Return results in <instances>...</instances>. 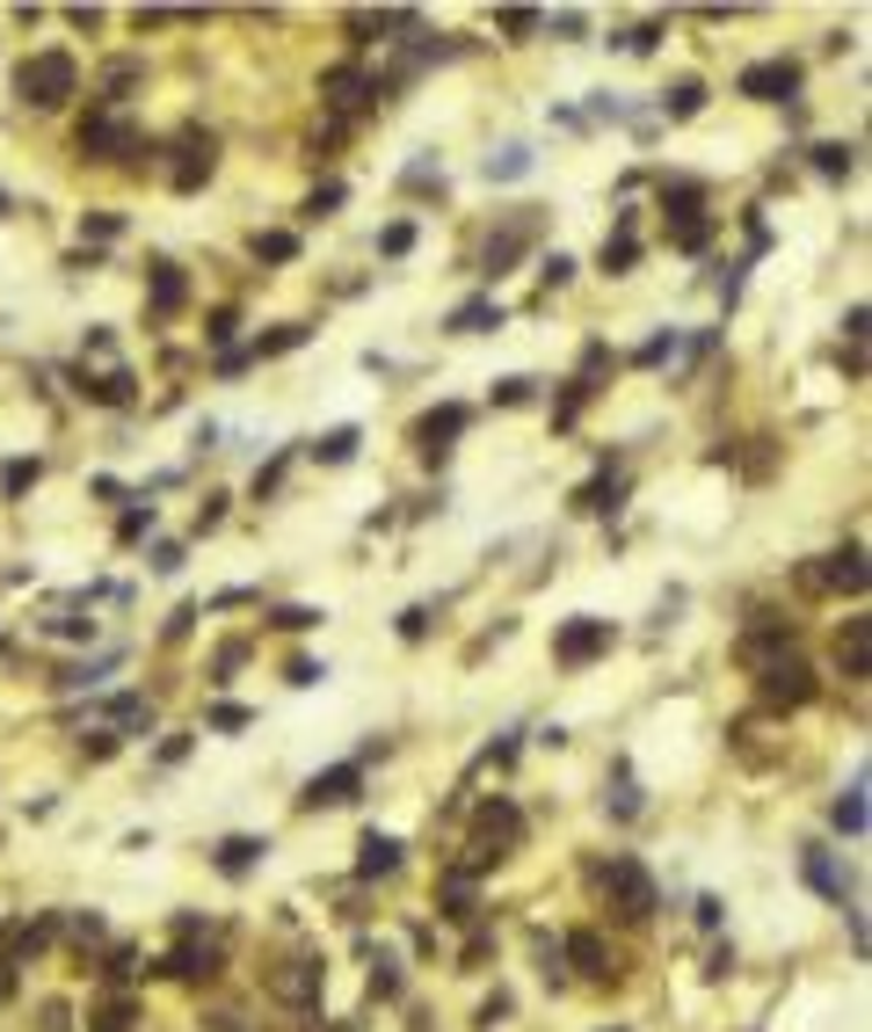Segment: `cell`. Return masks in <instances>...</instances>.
I'll return each mask as SVG.
<instances>
[{"instance_id":"9f6ffc18","label":"cell","mask_w":872,"mask_h":1032,"mask_svg":"<svg viewBox=\"0 0 872 1032\" xmlns=\"http://www.w3.org/2000/svg\"><path fill=\"white\" fill-rule=\"evenodd\" d=\"M182 567V545H153V575H174Z\"/></svg>"},{"instance_id":"91938a15","label":"cell","mask_w":872,"mask_h":1032,"mask_svg":"<svg viewBox=\"0 0 872 1032\" xmlns=\"http://www.w3.org/2000/svg\"><path fill=\"white\" fill-rule=\"evenodd\" d=\"M610 1032H626V1025H610Z\"/></svg>"},{"instance_id":"8992f818","label":"cell","mask_w":872,"mask_h":1032,"mask_svg":"<svg viewBox=\"0 0 872 1032\" xmlns=\"http://www.w3.org/2000/svg\"><path fill=\"white\" fill-rule=\"evenodd\" d=\"M734 88L749 95V103H793L800 95V58H756V66H742Z\"/></svg>"},{"instance_id":"ab89813d","label":"cell","mask_w":872,"mask_h":1032,"mask_svg":"<svg viewBox=\"0 0 872 1032\" xmlns=\"http://www.w3.org/2000/svg\"><path fill=\"white\" fill-rule=\"evenodd\" d=\"M81 233H87V241H117V233H124V219H117V211H87V219H81Z\"/></svg>"},{"instance_id":"ffe728a7","label":"cell","mask_w":872,"mask_h":1032,"mask_svg":"<svg viewBox=\"0 0 872 1032\" xmlns=\"http://www.w3.org/2000/svg\"><path fill=\"white\" fill-rule=\"evenodd\" d=\"M219 967H226V953H219V945H174V953H168V975H174V981H211Z\"/></svg>"},{"instance_id":"f6af8a7d","label":"cell","mask_w":872,"mask_h":1032,"mask_svg":"<svg viewBox=\"0 0 872 1032\" xmlns=\"http://www.w3.org/2000/svg\"><path fill=\"white\" fill-rule=\"evenodd\" d=\"M523 401H531V379H502L495 385V407H523Z\"/></svg>"},{"instance_id":"d6a6232c","label":"cell","mask_w":872,"mask_h":1032,"mask_svg":"<svg viewBox=\"0 0 872 1032\" xmlns=\"http://www.w3.org/2000/svg\"><path fill=\"white\" fill-rule=\"evenodd\" d=\"M531 175V146H502V153H488V182H517Z\"/></svg>"},{"instance_id":"4dcf8cb0","label":"cell","mask_w":872,"mask_h":1032,"mask_svg":"<svg viewBox=\"0 0 872 1032\" xmlns=\"http://www.w3.org/2000/svg\"><path fill=\"white\" fill-rule=\"evenodd\" d=\"M131 1025H139V1003H131V997H109L103 1011L87 1018V1032H131Z\"/></svg>"},{"instance_id":"f546056e","label":"cell","mask_w":872,"mask_h":1032,"mask_svg":"<svg viewBox=\"0 0 872 1032\" xmlns=\"http://www.w3.org/2000/svg\"><path fill=\"white\" fill-rule=\"evenodd\" d=\"M618 494H626V480H618V472H596L589 488H582V509H589V517H610V509H618Z\"/></svg>"},{"instance_id":"60d3db41","label":"cell","mask_w":872,"mask_h":1032,"mask_svg":"<svg viewBox=\"0 0 872 1032\" xmlns=\"http://www.w3.org/2000/svg\"><path fill=\"white\" fill-rule=\"evenodd\" d=\"M334 204H342V182H320V190L306 196V204H298V211H306V219H328Z\"/></svg>"},{"instance_id":"9a60e30c","label":"cell","mask_w":872,"mask_h":1032,"mask_svg":"<svg viewBox=\"0 0 872 1032\" xmlns=\"http://www.w3.org/2000/svg\"><path fill=\"white\" fill-rule=\"evenodd\" d=\"M393 873H401V837L371 829V837L357 843V880H393Z\"/></svg>"},{"instance_id":"3957f363","label":"cell","mask_w":872,"mask_h":1032,"mask_svg":"<svg viewBox=\"0 0 872 1032\" xmlns=\"http://www.w3.org/2000/svg\"><path fill=\"white\" fill-rule=\"evenodd\" d=\"M662 219H669V247H683V255L713 247V211H705V196H698L691 182H677V190L662 196Z\"/></svg>"},{"instance_id":"c3c4849f","label":"cell","mask_w":872,"mask_h":1032,"mask_svg":"<svg viewBox=\"0 0 872 1032\" xmlns=\"http://www.w3.org/2000/svg\"><path fill=\"white\" fill-rule=\"evenodd\" d=\"M211 727H219V735H241V727H247V705H219V713H211Z\"/></svg>"},{"instance_id":"603a6c76","label":"cell","mask_w":872,"mask_h":1032,"mask_svg":"<svg viewBox=\"0 0 872 1032\" xmlns=\"http://www.w3.org/2000/svg\"><path fill=\"white\" fill-rule=\"evenodd\" d=\"M262 851H269L262 837H226V843H219V873H226V880H247V873L262 865Z\"/></svg>"},{"instance_id":"9c48e42d","label":"cell","mask_w":872,"mask_h":1032,"mask_svg":"<svg viewBox=\"0 0 872 1032\" xmlns=\"http://www.w3.org/2000/svg\"><path fill=\"white\" fill-rule=\"evenodd\" d=\"M320 981H328V967H320L313 953H298V960H284L277 975H269V997L291 1003V1011H306V1003L320 997Z\"/></svg>"},{"instance_id":"cb8c5ba5","label":"cell","mask_w":872,"mask_h":1032,"mask_svg":"<svg viewBox=\"0 0 872 1032\" xmlns=\"http://www.w3.org/2000/svg\"><path fill=\"white\" fill-rule=\"evenodd\" d=\"M837 655H843V677H865V662H872V626H865V618H851V626H843Z\"/></svg>"},{"instance_id":"db71d44e","label":"cell","mask_w":872,"mask_h":1032,"mask_svg":"<svg viewBox=\"0 0 872 1032\" xmlns=\"http://www.w3.org/2000/svg\"><path fill=\"white\" fill-rule=\"evenodd\" d=\"M284 677H291V683H320V677H328V662H306V655H298V662L284 669Z\"/></svg>"},{"instance_id":"52a82bcc","label":"cell","mask_w":872,"mask_h":1032,"mask_svg":"<svg viewBox=\"0 0 872 1032\" xmlns=\"http://www.w3.org/2000/svg\"><path fill=\"white\" fill-rule=\"evenodd\" d=\"M81 153L87 160H124V153H139V131L124 117H109V109H87L81 117Z\"/></svg>"},{"instance_id":"d4e9b609","label":"cell","mask_w":872,"mask_h":1032,"mask_svg":"<svg viewBox=\"0 0 872 1032\" xmlns=\"http://www.w3.org/2000/svg\"><path fill=\"white\" fill-rule=\"evenodd\" d=\"M829 822L843 829V837H865V770L851 778V792H843L837 807H829Z\"/></svg>"},{"instance_id":"6f0895ef","label":"cell","mask_w":872,"mask_h":1032,"mask_svg":"<svg viewBox=\"0 0 872 1032\" xmlns=\"http://www.w3.org/2000/svg\"><path fill=\"white\" fill-rule=\"evenodd\" d=\"M73 1018H66V1003H44V1032H66Z\"/></svg>"},{"instance_id":"f907efd6","label":"cell","mask_w":872,"mask_h":1032,"mask_svg":"<svg viewBox=\"0 0 872 1032\" xmlns=\"http://www.w3.org/2000/svg\"><path fill=\"white\" fill-rule=\"evenodd\" d=\"M146 531H153V502H146V509H124V539H146Z\"/></svg>"},{"instance_id":"bcb514c9","label":"cell","mask_w":872,"mask_h":1032,"mask_svg":"<svg viewBox=\"0 0 872 1032\" xmlns=\"http://www.w3.org/2000/svg\"><path fill=\"white\" fill-rule=\"evenodd\" d=\"M379 247H385V255H407V247H415V226H407V219H401V226H385Z\"/></svg>"},{"instance_id":"e0dca14e","label":"cell","mask_w":872,"mask_h":1032,"mask_svg":"<svg viewBox=\"0 0 872 1032\" xmlns=\"http://www.w3.org/2000/svg\"><path fill=\"white\" fill-rule=\"evenodd\" d=\"M560 960H575L589 981H604V975H618V960L604 953V938L596 930H575V938H560Z\"/></svg>"},{"instance_id":"44dd1931","label":"cell","mask_w":872,"mask_h":1032,"mask_svg":"<svg viewBox=\"0 0 872 1032\" xmlns=\"http://www.w3.org/2000/svg\"><path fill=\"white\" fill-rule=\"evenodd\" d=\"M364 95H379V88H371V81H364L357 66H334V73H320V103H334V109H357Z\"/></svg>"},{"instance_id":"8fae6325","label":"cell","mask_w":872,"mask_h":1032,"mask_svg":"<svg viewBox=\"0 0 872 1032\" xmlns=\"http://www.w3.org/2000/svg\"><path fill=\"white\" fill-rule=\"evenodd\" d=\"M807 589H865V545H843V553H821V567H807Z\"/></svg>"},{"instance_id":"ac0fdd59","label":"cell","mask_w":872,"mask_h":1032,"mask_svg":"<svg viewBox=\"0 0 872 1032\" xmlns=\"http://www.w3.org/2000/svg\"><path fill=\"white\" fill-rule=\"evenodd\" d=\"M146 298H153V313H160V320L182 313V298H190V277H182L174 263H153V269H146Z\"/></svg>"},{"instance_id":"f35d334b","label":"cell","mask_w":872,"mask_h":1032,"mask_svg":"<svg viewBox=\"0 0 872 1032\" xmlns=\"http://www.w3.org/2000/svg\"><path fill=\"white\" fill-rule=\"evenodd\" d=\"M371 997H379V1003L401 997V960H379V967H371Z\"/></svg>"},{"instance_id":"277c9868","label":"cell","mask_w":872,"mask_h":1032,"mask_svg":"<svg viewBox=\"0 0 872 1032\" xmlns=\"http://www.w3.org/2000/svg\"><path fill=\"white\" fill-rule=\"evenodd\" d=\"M604 902H610L618 916H632V924H647V916H655V880H647L640 858H610V865H604Z\"/></svg>"},{"instance_id":"836d02e7","label":"cell","mask_w":872,"mask_h":1032,"mask_svg":"<svg viewBox=\"0 0 872 1032\" xmlns=\"http://www.w3.org/2000/svg\"><path fill=\"white\" fill-rule=\"evenodd\" d=\"M444 916H451V924H472V873L444 880Z\"/></svg>"},{"instance_id":"74e56055","label":"cell","mask_w":872,"mask_h":1032,"mask_svg":"<svg viewBox=\"0 0 872 1032\" xmlns=\"http://www.w3.org/2000/svg\"><path fill=\"white\" fill-rule=\"evenodd\" d=\"M36 472H44V466H36V458H15V466L0 472V494H8V502H15L22 488H36Z\"/></svg>"},{"instance_id":"8d00e7d4","label":"cell","mask_w":872,"mask_h":1032,"mask_svg":"<svg viewBox=\"0 0 872 1032\" xmlns=\"http://www.w3.org/2000/svg\"><path fill=\"white\" fill-rule=\"evenodd\" d=\"M320 618H328V611H313V604H284V611L269 618V626H277V632H313Z\"/></svg>"},{"instance_id":"e575fe53","label":"cell","mask_w":872,"mask_h":1032,"mask_svg":"<svg viewBox=\"0 0 872 1032\" xmlns=\"http://www.w3.org/2000/svg\"><path fill=\"white\" fill-rule=\"evenodd\" d=\"M109 720H117V727H131V735H153V713H146V699H109Z\"/></svg>"},{"instance_id":"7dc6e473","label":"cell","mask_w":872,"mask_h":1032,"mask_svg":"<svg viewBox=\"0 0 872 1032\" xmlns=\"http://www.w3.org/2000/svg\"><path fill=\"white\" fill-rule=\"evenodd\" d=\"M539 22H545V15H531V8H502V30H509V36H531Z\"/></svg>"},{"instance_id":"7c38bea8","label":"cell","mask_w":872,"mask_h":1032,"mask_svg":"<svg viewBox=\"0 0 872 1032\" xmlns=\"http://www.w3.org/2000/svg\"><path fill=\"white\" fill-rule=\"evenodd\" d=\"M219 168V139L211 131H182V146H174V168H168V182L174 190H196V182Z\"/></svg>"},{"instance_id":"2e32d148","label":"cell","mask_w":872,"mask_h":1032,"mask_svg":"<svg viewBox=\"0 0 872 1032\" xmlns=\"http://www.w3.org/2000/svg\"><path fill=\"white\" fill-rule=\"evenodd\" d=\"M531 233H539V219H531V211H517V219H509V226L488 241V277H502V269L517 263L523 247H531Z\"/></svg>"},{"instance_id":"816d5d0a","label":"cell","mask_w":872,"mask_h":1032,"mask_svg":"<svg viewBox=\"0 0 872 1032\" xmlns=\"http://www.w3.org/2000/svg\"><path fill=\"white\" fill-rule=\"evenodd\" d=\"M429 632V604H415V611H401V640H422Z\"/></svg>"},{"instance_id":"5bb4252c","label":"cell","mask_w":872,"mask_h":1032,"mask_svg":"<svg viewBox=\"0 0 872 1032\" xmlns=\"http://www.w3.org/2000/svg\"><path fill=\"white\" fill-rule=\"evenodd\" d=\"M800 873H807V887H815L821 902H837V909L851 902V880H843V865L821 851V843H807V851H800Z\"/></svg>"},{"instance_id":"4316f807","label":"cell","mask_w":872,"mask_h":1032,"mask_svg":"<svg viewBox=\"0 0 872 1032\" xmlns=\"http://www.w3.org/2000/svg\"><path fill=\"white\" fill-rule=\"evenodd\" d=\"M357 444H364V429H357V422H342V429H328V437L313 444V458H320V466H349V458H357Z\"/></svg>"},{"instance_id":"7402d4cb","label":"cell","mask_w":872,"mask_h":1032,"mask_svg":"<svg viewBox=\"0 0 872 1032\" xmlns=\"http://www.w3.org/2000/svg\"><path fill=\"white\" fill-rule=\"evenodd\" d=\"M81 393H87V401H103V407H131V401H139V379L117 364V371H103V379H81Z\"/></svg>"},{"instance_id":"b9f144b4","label":"cell","mask_w":872,"mask_h":1032,"mask_svg":"<svg viewBox=\"0 0 872 1032\" xmlns=\"http://www.w3.org/2000/svg\"><path fill=\"white\" fill-rule=\"evenodd\" d=\"M103 88H109V103H124V95L139 88V66H131V58H124V66H109V81H103Z\"/></svg>"},{"instance_id":"d6986e66","label":"cell","mask_w":872,"mask_h":1032,"mask_svg":"<svg viewBox=\"0 0 872 1032\" xmlns=\"http://www.w3.org/2000/svg\"><path fill=\"white\" fill-rule=\"evenodd\" d=\"M596 263H604V277H626V269L640 263V241H632V211H618V226L604 233V255H596Z\"/></svg>"},{"instance_id":"7bdbcfd3","label":"cell","mask_w":872,"mask_h":1032,"mask_svg":"<svg viewBox=\"0 0 872 1032\" xmlns=\"http://www.w3.org/2000/svg\"><path fill=\"white\" fill-rule=\"evenodd\" d=\"M539 277H545V284H553V291H560V284L575 277V255H560V247H553V255H545V263H539Z\"/></svg>"},{"instance_id":"ba28073f","label":"cell","mask_w":872,"mask_h":1032,"mask_svg":"<svg viewBox=\"0 0 872 1032\" xmlns=\"http://www.w3.org/2000/svg\"><path fill=\"white\" fill-rule=\"evenodd\" d=\"M756 691H764L770 705H807V699H815V669H807L800 655H778V662H764Z\"/></svg>"},{"instance_id":"680465c9","label":"cell","mask_w":872,"mask_h":1032,"mask_svg":"<svg viewBox=\"0 0 872 1032\" xmlns=\"http://www.w3.org/2000/svg\"><path fill=\"white\" fill-rule=\"evenodd\" d=\"M15 997V960H0V1003Z\"/></svg>"},{"instance_id":"681fc988","label":"cell","mask_w":872,"mask_h":1032,"mask_svg":"<svg viewBox=\"0 0 872 1032\" xmlns=\"http://www.w3.org/2000/svg\"><path fill=\"white\" fill-rule=\"evenodd\" d=\"M81 756H95V764H103V756H117V735H103V727H95V735H81Z\"/></svg>"},{"instance_id":"83f0119b","label":"cell","mask_w":872,"mask_h":1032,"mask_svg":"<svg viewBox=\"0 0 872 1032\" xmlns=\"http://www.w3.org/2000/svg\"><path fill=\"white\" fill-rule=\"evenodd\" d=\"M698 109H705V81H691V73H683L677 88L662 95V117H669V124H683V117H698Z\"/></svg>"},{"instance_id":"4fadbf2b","label":"cell","mask_w":872,"mask_h":1032,"mask_svg":"<svg viewBox=\"0 0 872 1032\" xmlns=\"http://www.w3.org/2000/svg\"><path fill=\"white\" fill-rule=\"evenodd\" d=\"M357 786H364V764H334V770H320V778H306L298 807H349Z\"/></svg>"},{"instance_id":"7a4b0ae2","label":"cell","mask_w":872,"mask_h":1032,"mask_svg":"<svg viewBox=\"0 0 872 1032\" xmlns=\"http://www.w3.org/2000/svg\"><path fill=\"white\" fill-rule=\"evenodd\" d=\"M81 88V66H73V52H36L15 66V95L30 109H66V95Z\"/></svg>"},{"instance_id":"ee69618b","label":"cell","mask_w":872,"mask_h":1032,"mask_svg":"<svg viewBox=\"0 0 872 1032\" xmlns=\"http://www.w3.org/2000/svg\"><path fill=\"white\" fill-rule=\"evenodd\" d=\"M284 466H291V451H277V458H269V466H262V472H255V494H277V480H284Z\"/></svg>"},{"instance_id":"5b68a950","label":"cell","mask_w":872,"mask_h":1032,"mask_svg":"<svg viewBox=\"0 0 872 1032\" xmlns=\"http://www.w3.org/2000/svg\"><path fill=\"white\" fill-rule=\"evenodd\" d=\"M610 640H618V626H610V618H589V611H582V618H567V626L553 632V662L582 669V662H596Z\"/></svg>"},{"instance_id":"11a10c76","label":"cell","mask_w":872,"mask_h":1032,"mask_svg":"<svg viewBox=\"0 0 872 1032\" xmlns=\"http://www.w3.org/2000/svg\"><path fill=\"white\" fill-rule=\"evenodd\" d=\"M626 44H632V52H655V44H662V22H640V30H632Z\"/></svg>"},{"instance_id":"484cf974","label":"cell","mask_w":872,"mask_h":1032,"mask_svg":"<svg viewBox=\"0 0 872 1032\" xmlns=\"http://www.w3.org/2000/svg\"><path fill=\"white\" fill-rule=\"evenodd\" d=\"M488 328H502V306H495V298H466L451 313V334H488Z\"/></svg>"},{"instance_id":"1f68e13d","label":"cell","mask_w":872,"mask_h":1032,"mask_svg":"<svg viewBox=\"0 0 872 1032\" xmlns=\"http://www.w3.org/2000/svg\"><path fill=\"white\" fill-rule=\"evenodd\" d=\"M306 334H313V328H306V320H284V328H269V334H262V342H255V350H247V357H284V350H298Z\"/></svg>"},{"instance_id":"6da1fadb","label":"cell","mask_w":872,"mask_h":1032,"mask_svg":"<svg viewBox=\"0 0 872 1032\" xmlns=\"http://www.w3.org/2000/svg\"><path fill=\"white\" fill-rule=\"evenodd\" d=\"M517 843H523V815H517V800L495 792V800L480 807V822H472V843H466V865H458V873H488L495 858H509Z\"/></svg>"},{"instance_id":"f1b7e54d","label":"cell","mask_w":872,"mask_h":1032,"mask_svg":"<svg viewBox=\"0 0 872 1032\" xmlns=\"http://www.w3.org/2000/svg\"><path fill=\"white\" fill-rule=\"evenodd\" d=\"M851 168H858V146H843V139H821V146H815V175L843 182Z\"/></svg>"},{"instance_id":"f5cc1de1","label":"cell","mask_w":872,"mask_h":1032,"mask_svg":"<svg viewBox=\"0 0 872 1032\" xmlns=\"http://www.w3.org/2000/svg\"><path fill=\"white\" fill-rule=\"evenodd\" d=\"M662 357H677V328H669V334H655V342L640 350V364H662Z\"/></svg>"},{"instance_id":"d590c367","label":"cell","mask_w":872,"mask_h":1032,"mask_svg":"<svg viewBox=\"0 0 872 1032\" xmlns=\"http://www.w3.org/2000/svg\"><path fill=\"white\" fill-rule=\"evenodd\" d=\"M298 233H255V263H291Z\"/></svg>"},{"instance_id":"30bf717a","label":"cell","mask_w":872,"mask_h":1032,"mask_svg":"<svg viewBox=\"0 0 872 1032\" xmlns=\"http://www.w3.org/2000/svg\"><path fill=\"white\" fill-rule=\"evenodd\" d=\"M466 422H472V415H466L458 401H451V407H429V415L415 422V451L429 458V466H436V458H451V444L466 437Z\"/></svg>"}]
</instances>
